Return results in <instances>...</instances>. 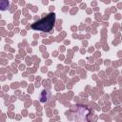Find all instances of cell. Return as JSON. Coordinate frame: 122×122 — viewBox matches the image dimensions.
Instances as JSON below:
<instances>
[{"label": "cell", "mask_w": 122, "mask_h": 122, "mask_svg": "<svg viewBox=\"0 0 122 122\" xmlns=\"http://www.w3.org/2000/svg\"><path fill=\"white\" fill-rule=\"evenodd\" d=\"M56 16L54 12H50L48 14H43V17L38 21L31 24V28L35 30H41L44 32H50L55 23Z\"/></svg>", "instance_id": "6da1fadb"}, {"label": "cell", "mask_w": 122, "mask_h": 122, "mask_svg": "<svg viewBox=\"0 0 122 122\" xmlns=\"http://www.w3.org/2000/svg\"><path fill=\"white\" fill-rule=\"evenodd\" d=\"M10 9V1L9 0H0V10H8Z\"/></svg>", "instance_id": "3957f363"}, {"label": "cell", "mask_w": 122, "mask_h": 122, "mask_svg": "<svg viewBox=\"0 0 122 122\" xmlns=\"http://www.w3.org/2000/svg\"><path fill=\"white\" fill-rule=\"evenodd\" d=\"M50 95H51V92H49V91H46V90H44L43 92H42V93H41V95H40V102H42V103H45L49 98H50Z\"/></svg>", "instance_id": "7a4b0ae2"}]
</instances>
